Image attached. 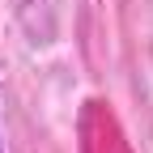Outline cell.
I'll return each instance as SVG.
<instances>
[{"label":"cell","mask_w":153,"mask_h":153,"mask_svg":"<svg viewBox=\"0 0 153 153\" xmlns=\"http://www.w3.org/2000/svg\"><path fill=\"white\" fill-rule=\"evenodd\" d=\"M0 153H4V145H0Z\"/></svg>","instance_id":"1"}]
</instances>
